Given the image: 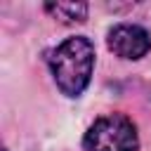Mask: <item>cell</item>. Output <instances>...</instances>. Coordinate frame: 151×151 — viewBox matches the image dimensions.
<instances>
[{
    "instance_id": "4",
    "label": "cell",
    "mask_w": 151,
    "mask_h": 151,
    "mask_svg": "<svg viewBox=\"0 0 151 151\" xmlns=\"http://www.w3.org/2000/svg\"><path fill=\"white\" fill-rule=\"evenodd\" d=\"M45 12L54 21H59L64 26H73V24H83L87 19V2H64V0L45 2Z\"/></svg>"
},
{
    "instance_id": "2",
    "label": "cell",
    "mask_w": 151,
    "mask_h": 151,
    "mask_svg": "<svg viewBox=\"0 0 151 151\" xmlns=\"http://www.w3.org/2000/svg\"><path fill=\"white\" fill-rule=\"evenodd\" d=\"M83 146L87 151H139V134L127 116L109 113L87 127Z\"/></svg>"
},
{
    "instance_id": "1",
    "label": "cell",
    "mask_w": 151,
    "mask_h": 151,
    "mask_svg": "<svg viewBox=\"0 0 151 151\" xmlns=\"http://www.w3.org/2000/svg\"><path fill=\"white\" fill-rule=\"evenodd\" d=\"M47 64L61 94L80 97L94 71V45L85 35L66 38L52 52H47Z\"/></svg>"
},
{
    "instance_id": "3",
    "label": "cell",
    "mask_w": 151,
    "mask_h": 151,
    "mask_svg": "<svg viewBox=\"0 0 151 151\" xmlns=\"http://www.w3.org/2000/svg\"><path fill=\"white\" fill-rule=\"evenodd\" d=\"M109 50L120 59H142L151 52V33L139 24H116L106 33Z\"/></svg>"
}]
</instances>
